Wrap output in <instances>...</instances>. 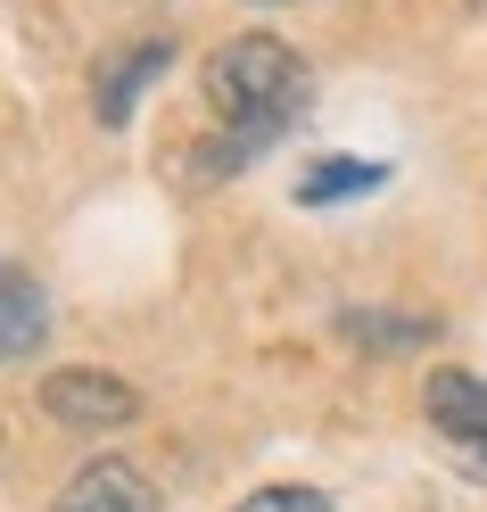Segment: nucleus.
I'll use <instances>...</instances> for the list:
<instances>
[{"label":"nucleus","mask_w":487,"mask_h":512,"mask_svg":"<svg viewBox=\"0 0 487 512\" xmlns=\"http://www.w3.org/2000/svg\"><path fill=\"white\" fill-rule=\"evenodd\" d=\"M199 91H207V108H215V133L190 149V174L223 182V174H240L248 157H265L289 124L306 116L314 75H306V58L289 50L281 34H232V42L207 50Z\"/></svg>","instance_id":"1"},{"label":"nucleus","mask_w":487,"mask_h":512,"mask_svg":"<svg viewBox=\"0 0 487 512\" xmlns=\"http://www.w3.org/2000/svg\"><path fill=\"white\" fill-rule=\"evenodd\" d=\"M421 413H430V430L454 463H463L471 479H487V380L463 372V364H446L421 380Z\"/></svg>","instance_id":"2"},{"label":"nucleus","mask_w":487,"mask_h":512,"mask_svg":"<svg viewBox=\"0 0 487 512\" xmlns=\"http://www.w3.org/2000/svg\"><path fill=\"white\" fill-rule=\"evenodd\" d=\"M42 413L67 422V430H83V438H100V430H124L141 413V389L116 380V372H100V364H58L42 380Z\"/></svg>","instance_id":"3"},{"label":"nucleus","mask_w":487,"mask_h":512,"mask_svg":"<svg viewBox=\"0 0 487 512\" xmlns=\"http://www.w3.org/2000/svg\"><path fill=\"white\" fill-rule=\"evenodd\" d=\"M166 67H174V42H166V34H141V42H124L116 58H100V75H91V116H100L108 133H116V124H133L141 91H149L157 75H166Z\"/></svg>","instance_id":"4"},{"label":"nucleus","mask_w":487,"mask_h":512,"mask_svg":"<svg viewBox=\"0 0 487 512\" xmlns=\"http://www.w3.org/2000/svg\"><path fill=\"white\" fill-rule=\"evenodd\" d=\"M58 512H157L149 471H133L124 455H91L67 488H58Z\"/></svg>","instance_id":"5"},{"label":"nucleus","mask_w":487,"mask_h":512,"mask_svg":"<svg viewBox=\"0 0 487 512\" xmlns=\"http://www.w3.org/2000/svg\"><path fill=\"white\" fill-rule=\"evenodd\" d=\"M42 339H50V290L34 273L0 265V364H25Z\"/></svg>","instance_id":"6"},{"label":"nucleus","mask_w":487,"mask_h":512,"mask_svg":"<svg viewBox=\"0 0 487 512\" xmlns=\"http://www.w3.org/2000/svg\"><path fill=\"white\" fill-rule=\"evenodd\" d=\"M388 182L380 157H314V166L298 174V207H339V199H372V190Z\"/></svg>","instance_id":"7"},{"label":"nucleus","mask_w":487,"mask_h":512,"mask_svg":"<svg viewBox=\"0 0 487 512\" xmlns=\"http://www.w3.org/2000/svg\"><path fill=\"white\" fill-rule=\"evenodd\" d=\"M339 331H347L355 347H380V356H397V347H421V339H430V323H421V314H372V306H347Z\"/></svg>","instance_id":"8"},{"label":"nucleus","mask_w":487,"mask_h":512,"mask_svg":"<svg viewBox=\"0 0 487 512\" xmlns=\"http://www.w3.org/2000/svg\"><path fill=\"white\" fill-rule=\"evenodd\" d=\"M232 512H339L322 488H298V479H273V488H248Z\"/></svg>","instance_id":"9"}]
</instances>
